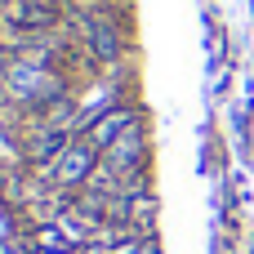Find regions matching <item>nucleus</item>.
Returning a JSON list of instances; mask_svg holds the SVG:
<instances>
[{"mask_svg":"<svg viewBox=\"0 0 254 254\" xmlns=\"http://www.w3.org/2000/svg\"><path fill=\"white\" fill-rule=\"evenodd\" d=\"M98 165L112 170L121 183H129V179H147V174H143V170H147V134H143V125L125 129V134L98 156Z\"/></svg>","mask_w":254,"mask_h":254,"instance_id":"obj_2","label":"nucleus"},{"mask_svg":"<svg viewBox=\"0 0 254 254\" xmlns=\"http://www.w3.org/2000/svg\"><path fill=\"white\" fill-rule=\"evenodd\" d=\"M94 170H98V152L85 138H71L63 147V156H54L49 165H40V179L54 183V188H80V183H89Z\"/></svg>","mask_w":254,"mask_h":254,"instance_id":"obj_1","label":"nucleus"},{"mask_svg":"<svg viewBox=\"0 0 254 254\" xmlns=\"http://www.w3.org/2000/svg\"><path fill=\"white\" fill-rule=\"evenodd\" d=\"M80 36H85V45L94 49V58H103V63H112V58L121 54V36H116V27H112L107 18H85V22H80Z\"/></svg>","mask_w":254,"mask_h":254,"instance_id":"obj_4","label":"nucleus"},{"mask_svg":"<svg viewBox=\"0 0 254 254\" xmlns=\"http://www.w3.org/2000/svg\"><path fill=\"white\" fill-rule=\"evenodd\" d=\"M134 125H138V112L116 103V107H112V112H103V116H98V121H94V125H89L80 138H85V143H89V147L103 156V152H107V147H112V143H116L125 129H134Z\"/></svg>","mask_w":254,"mask_h":254,"instance_id":"obj_3","label":"nucleus"},{"mask_svg":"<svg viewBox=\"0 0 254 254\" xmlns=\"http://www.w3.org/2000/svg\"><path fill=\"white\" fill-rule=\"evenodd\" d=\"M107 254H161V246H156L152 237H138V232H134V237H125L121 246H112Z\"/></svg>","mask_w":254,"mask_h":254,"instance_id":"obj_5","label":"nucleus"},{"mask_svg":"<svg viewBox=\"0 0 254 254\" xmlns=\"http://www.w3.org/2000/svg\"><path fill=\"white\" fill-rule=\"evenodd\" d=\"M4 4H9V0H4Z\"/></svg>","mask_w":254,"mask_h":254,"instance_id":"obj_6","label":"nucleus"}]
</instances>
